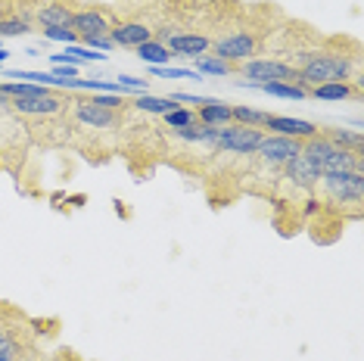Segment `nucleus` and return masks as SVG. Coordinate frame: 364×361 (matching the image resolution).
<instances>
[{"label":"nucleus","instance_id":"obj_1","mask_svg":"<svg viewBox=\"0 0 364 361\" xmlns=\"http://www.w3.org/2000/svg\"><path fill=\"white\" fill-rule=\"evenodd\" d=\"M299 87L311 90L327 81H358L361 85V72H358V47L352 53L343 50H305L299 53Z\"/></svg>","mask_w":364,"mask_h":361},{"label":"nucleus","instance_id":"obj_2","mask_svg":"<svg viewBox=\"0 0 364 361\" xmlns=\"http://www.w3.org/2000/svg\"><path fill=\"white\" fill-rule=\"evenodd\" d=\"M302 156H309L321 175H327V171H364V162H361L364 153L343 150V146H336L330 141L324 131H318L314 137L302 141Z\"/></svg>","mask_w":364,"mask_h":361},{"label":"nucleus","instance_id":"obj_3","mask_svg":"<svg viewBox=\"0 0 364 361\" xmlns=\"http://www.w3.org/2000/svg\"><path fill=\"white\" fill-rule=\"evenodd\" d=\"M318 187L330 196L333 206H361L364 196V171H327L321 175Z\"/></svg>","mask_w":364,"mask_h":361},{"label":"nucleus","instance_id":"obj_4","mask_svg":"<svg viewBox=\"0 0 364 361\" xmlns=\"http://www.w3.org/2000/svg\"><path fill=\"white\" fill-rule=\"evenodd\" d=\"M237 75L246 81H255V85H264V81H289V85H299V72H296L293 63L274 60V56H255V60H246L237 65Z\"/></svg>","mask_w":364,"mask_h":361},{"label":"nucleus","instance_id":"obj_5","mask_svg":"<svg viewBox=\"0 0 364 361\" xmlns=\"http://www.w3.org/2000/svg\"><path fill=\"white\" fill-rule=\"evenodd\" d=\"M255 50H259V35L252 28H234L225 38L212 41V56H218V60H225L230 65L246 63L250 56H255Z\"/></svg>","mask_w":364,"mask_h":361},{"label":"nucleus","instance_id":"obj_6","mask_svg":"<svg viewBox=\"0 0 364 361\" xmlns=\"http://www.w3.org/2000/svg\"><path fill=\"white\" fill-rule=\"evenodd\" d=\"M264 141L262 128H250V125H230L218 128V153H234V156H255L259 144Z\"/></svg>","mask_w":364,"mask_h":361},{"label":"nucleus","instance_id":"obj_7","mask_svg":"<svg viewBox=\"0 0 364 361\" xmlns=\"http://www.w3.org/2000/svg\"><path fill=\"white\" fill-rule=\"evenodd\" d=\"M112 13L106 10V4H85L72 16V31L81 38H109L112 31Z\"/></svg>","mask_w":364,"mask_h":361},{"label":"nucleus","instance_id":"obj_8","mask_svg":"<svg viewBox=\"0 0 364 361\" xmlns=\"http://www.w3.org/2000/svg\"><path fill=\"white\" fill-rule=\"evenodd\" d=\"M72 119L85 128L103 131V128H115L119 125V109H109V106H100L94 97H72Z\"/></svg>","mask_w":364,"mask_h":361},{"label":"nucleus","instance_id":"obj_9","mask_svg":"<svg viewBox=\"0 0 364 361\" xmlns=\"http://www.w3.org/2000/svg\"><path fill=\"white\" fill-rule=\"evenodd\" d=\"M69 106V97H63L56 87H50L47 94H38V97H19L13 100V112L19 116H31V119H53Z\"/></svg>","mask_w":364,"mask_h":361},{"label":"nucleus","instance_id":"obj_10","mask_svg":"<svg viewBox=\"0 0 364 361\" xmlns=\"http://www.w3.org/2000/svg\"><path fill=\"white\" fill-rule=\"evenodd\" d=\"M156 38V26L146 19H122L115 22L112 31H109V41L115 47H125V50H137L140 44Z\"/></svg>","mask_w":364,"mask_h":361},{"label":"nucleus","instance_id":"obj_11","mask_svg":"<svg viewBox=\"0 0 364 361\" xmlns=\"http://www.w3.org/2000/svg\"><path fill=\"white\" fill-rule=\"evenodd\" d=\"M302 150V141H293V137H280V134H264V141L259 144V150L255 156L264 162V166H280L284 168L289 159H293L296 153Z\"/></svg>","mask_w":364,"mask_h":361},{"label":"nucleus","instance_id":"obj_12","mask_svg":"<svg viewBox=\"0 0 364 361\" xmlns=\"http://www.w3.org/2000/svg\"><path fill=\"white\" fill-rule=\"evenodd\" d=\"M162 44L175 56H205L212 50V38L203 31H171L162 38Z\"/></svg>","mask_w":364,"mask_h":361},{"label":"nucleus","instance_id":"obj_13","mask_svg":"<svg viewBox=\"0 0 364 361\" xmlns=\"http://www.w3.org/2000/svg\"><path fill=\"white\" fill-rule=\"evenodd\" d=\"M284 180H289L293 187H302V190H318L321 171L314 168V162L309 159V156H302V150H299L284 166Z\"/></svg>","mask_w":364,"mask_h":361},{"label":"nucleus","instance_id":"obj_14","mask_svg":"<svg viewBox=\"0 0 364 361\" xmlns=\"http://www.w3.org/2000/svg\"><path fill=\"white\" fill-rule=\"evenodd\" d=\"M72 10L69 0H44L35 13V26L44 31V28H72Z\"/></svg>","mask_w":364,"mask_h":361},{"label":"nucleus","instance_id":"obj_15","mask_svg":"<svg viewBox=\"0 0 364 361\" xmlns=\"http://www.w3.org/2000/svg\"><path fill=\"white\" fill-rule=\"evenodd\" d=\"M264 128L274 131L280 137H293V141H309V137L318 134V125H311V122L305 119H289V116H271L268 112V122H264Z\"/></svg>","mask_w":364,"mask_h":361},{"label":"nucleus","instance_id":"obj_16","mask_svg":"<svg viewBox=\"0 0 364 361\" xmlns=\"http://www.w3.org/2000/svg\"><path fill=\"white\" fill-rule=\"evenodd\" d=\"M309 97H314V100H358L361 85L358 81H327V85L311 87Z\"/></svg>","mask_w":364,"mask_h":361},{"label":"nucleus","instance_id":"obj_17","mask_svg":"<svg viewBox=\"0 0 364 361\" xmlns=\"http://www.w3.org/2000/svg\"><path fill=\"white\" fill-rule=\"evenodd\" d=\"M230 106H234V103L209 100V97H205L203 106H196V122H200V125H212V128H225V125L234 122V116H230Z\"/></svg>","mask_w":364,"mask_h":361},{"label":"nucleus","instance_id":"obj_18","mask_svg":"<svg viewBox=\"0 0 364 361\" xmlns=\"http://www.w3.org/2000/svg\"><path fill=\"white\" fill-rule=\"evenodd\" d=\"M240 85L255 87V90H262V94H268V97H280V100H305V97H309V90L299 87V85H289V81H264V85H255V81H240Z\"/></svg>","mask_w":364,"mask_h":361},{"label":"nucleus","instance_id":"obj_19","mask_svg":"<svg viewBox=\"0 0 364 361\" xmlns=\"http://www.w3.org/2000/svg\"><path fill=\"white\" fill-rule=\"evenodd\" d=\"M134 53H137V60L146 63V65H168L171 60H175V53H171L168 47H165L162 41H156V38L146 41V44H140Z\"/></svg>","mask_w":364,"mask_h":361},{"label":"nucleus","instance_id":"obj_20","mask_svg":"<svg viewBox=\"0 0 364 361\" xmlns=\"http://www.w3.org/2000/svg\"><path fill=\"white\" fill-rule=\"evenodd\" d=\"M134 106L137 112H156V116H165V112H171L175 109V100L171 97H150V94H140V97H134Z\"/></svg>","mask_w":364,"mask_h":361},{"label":"nucleus","instance_id":"obj_21","mask_svg":"<svg viewBox=\"0 0 364 361\" xmlns=\"http://www.w3.org/2000/svg\"><path fill=\"white\" fill-rule=\"evenodd\" d=\"M193 65L200 75H237V65L218 60V56H193Z\"/></svg>","mask_w":364,"mask_h":361},{"label":"nucleus","instance_id":"obj_22","mask_svg":"<svg viewBox=\"0 0 364 361\" xmlns=\"http://www.w3.org/2000/svg\"><path fill=\"white\" fill-rule=\"evenodd\" d=\"M230 116H234L237 125H250V128H264V122H268V112L264 109H255V106H230Z\"/></svg>","mask_w":364,"mask_h":361},{"label":"nucleus","instance_id":"obj_23","mask_svg":"<svg viewBox=\"0 0 364 361\" xmlns=\"http://www.w3.org/2000/svg\"><path fill=\"white\" fill-rule=\"evenodd\" d=\"M324 134L333 141L336 146L343 150H352V153H364V134L361 131H346V128H333V131H324Z\"/></svg>","mask_w":364,"mask_h":361},{"label":"nucleus","instance_id":"obj_24","mask_svg":"<svg viewBox=\"0 0 364 361\" xmlns=\"http://www.w3.org/2000/svg\"><path fill=\"white\" fill-rule=\"evenodd\" d=\"M150 75L153 78H165V81H181V78L203 81V75L196 69H175V65H150Z\"/></svg>","mask_w":364,"mask_h":361},{"label":"nucleus","instance_id":"obj_25","mask_svg":"<svg viewBox=\"0 0 364 361\" xmlns=\"http://www.w3.org/2000/svg\"><path fill=\"white\" fill-rule=\"evenodd\" d=\"M31 28H35V22L19 19V16H4L0 19V38H19V35H28Z\"/></svg>","mask_w":364,"mask_h":361},{"label":"nucleus","instance_id":"obj_26","mask_svg":"<svg viewBox=\"0 0 364 361\" xmlns=\"http://www.w3.org/2000/svg\"><path fill=\"white\" fill-rule=\"evenodd\" d=\"M165 125H168L171 131H178V128H187V125H193L196 122V112L190 109V106H175L171 112H165Z\"/></svg>","mask_w":364,"mask_h":361},{"label":"nucleus","instance_id":"obj_27","mask_svg":"<svg viewBox=\"0 0 364 361\" xmlns=\"http://www.w3.org/2000/svg\"><path fill=\"white\" fill-rule=\"evenodd\" d=\"M0 361H19V343L10 330H0Z\"/></svg>","mask_w":364,"mask_h":361},{"label":"nucleus","instance_id":"obj_28","mask_svg":"<svg viewBox=\"0 0 364 361\" xmlns=\"http://www.w3.org/2000/svg\"><path fill=\"white\" fill-rule=\"evenodd\" d=\"M119 85L125 87V94H134V97L150 94V81H146V78H137V75H119Z\"/></svg>","mask_w":364,"mask_h":361},{"label":"nucleus","instance_id":"obj_29","mask_svg":"<svg viewBox=\"0 0 364 361\" xmlns=\"http://www.w3.org/2000/svg\"><path fill=\"white\" fill-rule=\"evenodd\" d=\"M44 38L47 41H60V44H65V47L78 41V35L72 28H44Z\"/></svg>","mask_w":364,"mask_h":361},{"label":"nucleus","instance_id":"obj_30","mask_svg":"<svg viewBox=\"0 0 364 361\" xmlns=\"http://www.w3.org/2000/svg\"><path fill=\"white\" fill-rule=\"evenodd\" d=\"M50 75H53V78H60V85H63V81L78 78V65H53Z\"/></svg>","mask_w":364,"mask_h":361},{"label":"nucleus","instance_id":"obj_31","mask_svg":"<svg viewBox=\"0 0 364 361\" xmlns=\"http://www.w3.org/2000/svg\"><path fill=\"white\" fill-rule=\"evenodd\" d=\"M175 103H190V106H203L205 97H196V94H171Z\"/></svg>","mask_w":364,"mask_h":361},{"label":"nucleus","instance_id":"obj_32","mask_svg":"<svg viewBox=\"0 0 364 361\" xmlns=\"http://www.w3.org/2000/svg\"><path fill=\"white\" fill-rule=\"evenodd\" d=\"M13 109V100L6 94H0V112H10Z\"/></svg>","mask_w":364,"mask_h":361},{"label":"nucleus","instance_id":"obj_33","mask_svg":"<svg viewBox=\"0 0 364 361\" xmlns=\"http://www.w3.org/2000/svg\"><path fill=\"white\" fill-rule=\"evenodd\" d=\"M6 56H10V53H6V50H4V47H0V63H4V60H6Z\"/></svg>","mask_w":364,"mask_h":361}]
</instances>
